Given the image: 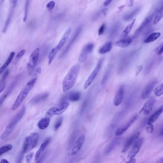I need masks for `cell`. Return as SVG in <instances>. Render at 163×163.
<instances>
[{
    "instance_id": "obj_39",
    "label": "cell",
    "mask_w": 163,
    "mask_h": 163,
    "mask_svg": "<svg viewBox=\"0 0 163 163\" xmlns=\"http://www.w3.org/2000/svg\"><path fill=\"white\" fill-rule=\"evenodd\" d=\"M107 10H108V9L106 8V9H103L101 11L99 12L98 13H96L94 15V20H96L101 18V17H104L107 13Z\"/></svg>"
},
{
    "instance_id": "obj_11",
    "label": "cell",
    "mask_w": 163,
    "mask_h": 163,
    "mask_svg": "<svg viewBox=\"0 0 163 163\" xmlns=\"http://www.w3.org/2000/svg\"><path fill=\"white\" fill-rule=\"evenodd\" d=\"M82 30V27L81 26L78 27L77 28L76 30H75V32L74 33L72 37L71 38V40L69 41V43H68V45L66 46L65 47V49H64V51L63 52L62 54L61 55L60 57H63L64 55H65L67 53L68 51H69L70 49H71V46H72L74 44L75 41L77 40V38L78 36L80 35V33Z\"/></svg>"
},
{
    "instance_id": "obj_30",
    "label": "cell",
    "mask_w": 163,
    "mask_h": 163,
    "mask_svg": "<svg viewBox=\"0 0 163 163\" xmlns=\"http://www.w3.org/2000/svg\"><path fill=\"white\" fill-rule=\"evenodd\" d=\"M161 35V33L159 32H155L151 34L145 40L144 42L145 43H150L153 42L156 40L160 37Z\"/></svg>"
},
{
    "instance_id": "obj_12",
    "label": "cell",
    "mask_w": 163,
    "mask_h": 163,
    "mask_svg": "<svg viewBox=\"0 0 163 163\" xmlns=\"http://www.w3.org/2000/svg\"><path fill=\"white\" fill-rule=\"evenodd\" d=\"M84 141H85V136L83 134L80 135L76 139L73 146L70 151V155H75L80 151L84 144Z\"/></svg>"
},
{
    "instance_id": "obj_48",
    "label": "cell",
    "mask_w": 163,
    "mask_h": 163,
    "mask_svg": "<svg viewBox=\"0 0 163 163\" xmlns=\"http://www.w3.org/2000/svg\"><path fill=\"white\" fill-rule=\"evenodd\" d=\"M156 53L158 55H161L163 53V43L157 48Z\"/></svg>"
},
{
    "instance_id": "obj_3",
    "label": "cell",
    "mask_w": 163,
    "mask_h": 163,
    "mask_svg": "<svg viewBox=\"0 0 163 163\" xmlns=\"http://www.w3.org/2000/svg\"><path fill=\"white\" fill-rule=\"evenodd\" d=\"M25 107H23L22 109L21 110L20 112H18L15 116L13 117L11 121H10L9 124L6 126L5 128V131H4L1 136V140H3L5 138H7L10 134H11L13 130V128L15 127V125L17 124V123L20 121V120L23 118L24 113H25Z\"/></svg>"
},
{
    "instance_id": "obj_2",
    "label": "cell",
    "mask_w": 163,
    "mask_h": 163,
    "mask_svg": "<svg viewBox=\"0 0 163 163\" xmlns=\"http://www.w3.org/2000/svg\"><path fill=\"white\" fill-rule=\"evenodd\" d=\"M36 81H37V78H35L29 81L27 83V84L24 87V88L22 90L21 92H20V94L18 96L17 99L15 100V102L13 103V105L12 107V111H14V110H16V109H18L20 107V105L22 104L23 102L24 101L25 98L27 97L29 92L34 87Z\"/></svg>"
},
{
    "instance_id": "obj_6",
    "label": "cell",
    "mask_w": 163,
    "mask_h": 163,
    "mask_svg": "<svg viewBox=\"0 0 163 163\" xmlns=\"http://www.w3.org/2000/svg\"><path fill=\"white\" fill-rule=\"evenodd\" d=\"M69 105V103L68 102H62L56 106L50 108L46 112L45 116L50 118L55 115L61 114L67 110Z\"/></svg>"
},
{
    "instance_id": "obj_36",
    "label": "cell",
    "mask_w": 163,
    "mask_h": 163,
    "mask_svg": "<svg viewBox=\"0 0 163 163\" xmlns=\"http://www.w3.org/2000/svg\"><path fill=\"white\" fill-rule=\"evenodd\" d=\"M119 27H120L119 23H115V24H114L113 26L111 27V30H110V37H113L115 36L118 32Z\"/></svg>"
},
{
    "instance_id": "obj_19",
    "label": "cell",
    "mask_w": 163,
    "mask_h": 163,
    "mask_svg": "<svg viewBox=\"0 0 163 163\" xmlns=\"http://www.w3.org/2000/svg\"><path fill=\"white\" fill-rule=\"evenodd\" d=\"M124 93V86H121L117 90L115 96L114 100V104L115 106H118L121 104L123 100Z\"/></svg>"
},
{
    "instance_id": "obj_44",
    "label": "cell",
    "mask_w": 163,
    "mask_h": 163,
    "mask_svg": "<svg viewBox=\"0 0 163 163\" xmlns=\"http://www.w3.org/2000/svg\"><path fill=\"white\" fill-rule=\"evenodd\" d=\"M105 30V24H103L99 28V31H98V34L99 35H102L104 33Z\"/></svg>"
},
{
    "instance_id": "obj_21",
    "label": "cell",
    "mask_w": 163,
    "mask_h": 163,
    "mask_svg": "<svg viewBox=\"0 0 163 163\" xmlns=\"http://www.w3.org/2000/svg\"><path fill=\"white\" fill-rule=\"evenodd\" d=\"M140 132H137V133H135L133 135H132V136H130L127 141H126V143H125L124 146L123 147V149L122 150V152H125L128 150L129 149V147L133 144L136 141V140H137L138 137H139V135H140Z\"/></svg>"
},
{
    "instance_id": "obj_47",
    "label": "cell",
    "mask_w": 163,
    "mask_h": 163,
    "mask_svg": "<svg viewBox=\"0 0 163 163\" xmlns=\"http://www.w3.org/2000/svg\"><path fill=\"white\" fill-rule=\"evenodd\" d=\"M33 154H33V152H32V153H29V154L26 155V157H25L26 163H29L31 162L32 158L33 156Z\"/></svg>"
},
{
    "instance_id": "obj_27",
    "label": "cell",
    "mask_w": 163,
    "mask_h": 163,
    "mask_svg": "<svg viewBox=\"0 0 163 163\" xmlns=\"http://www.w3.org/2000/svg\"><path fill=\"white\" fill-rule=\"evenodd\" d=\"M14 55H15V52H12L8 56V59L6 60V61L4 62V63L2 66L0 68V75L4 71L6 70L7 66L10 64V63L13 60V57H14Z\"/></svg>"
},
{
    "instance_id": "obj_22",
    "label": "cell",
    "mask_w": 163,
    "mask_h": 163,
    "mask_svg": "<svg viewBox=\"0 0 163 163\" xmlns=\"http://www.w3.org/2000/svg\"><path fill=\"white\" fill-rule=\"evenodd\" d=\"M51 140V138H47V139H45L44 142L40 146V148L38 149V151L36 152V154H35V157H34V160H35V161L39 160V158H40V156L41 155L43 152L44 151L45 148L48 146Z\"/></svg>"
},
{
    "instance_id": "obj_45",
    "label": "cell",
    "mask_w": 163,
    "mask_h": 163,
    "mask_svg": "<svg viewBox=\"0 0 163 163\" xmlns=\"http://www.w3.org/2000/svg\"><path fill=\"white\" fill-rule=\"evenodd\" d=\"M154 130V125L152 124H148V126L146 127V132L147 133H149V134H152V133H153Z\"/></svg>"
},
{
    "instance_id": "obj_41",
    "label": "cell",
    "mask_w": 163,
    "mask_h": 163,
    "mask_svg": "<svg viewBox=\"0 0 163 163\" xmlns=\"http://www.w3.org/2000/svg\"><path fill=\"white\" fill-rule=\"evenodd\" d=\"M25 52H26V50H24V49L20 51L17 54L16 57H15V62L17 63L18 61L20 60L22 58L23 56L24 55Z\"/></svg>"
},
{
    "instance_id": "obj_33",
    "label": "cell",
    "mask_w": 163,
    "mask_h": 163,
    "mask_svg": "<svg viewBox=\"0 0 163 163\" xmlns=\"http://www.w3.org/2000/svg\"><path fill=\"white\" fill-rule=\"evenodd\" d=\"M81 97V93L79 92H72L68 96V100L71 102H76L80 100Z\"/></svg>"
},
{
    "instance_id": "obj_49",
    "label": "cell",
    "mask_w": 163,
    "mask_h": 163,
    "mask_svg": "<svg viewBox=\"0 0 163 163\" xmlns=\"http://www.w3.org/2000/svg\"><path fill=\"white\" fill-rule=\"evenodd\" d=\"M42 72V69L41 68H40V67H39V68H37L35 71L33 72V73L34 74V75H37L41 73Z\"/></svg>"
},
{
    "instance_id": "obj_16",
    "label": "cell",
    "mask_w": 163,
    "mask_h": 163,
    "mask_svg": "<svg viewBox=\"0 0 163 163\" xmlns=\"http://www.w3.org/2000/svg\"><path fill=\"white\" fill-rule=\"evenodd\" d=\"M19 79V76H17V77H16L15 79H14V80L10 84V85L8 87V89L6 90L5 93L1 97V98H0V106H1L3 102L5 101V99L8 97L9 95L12 92L13 90L14 87H15V86L17 84Z\"/></svg>"
},
{
    "instance_id": "obj_35",
    "label": "cell",
    "mask_w": 163,
    "mask_h": 163,
    "mask_svg": "<svg viewBox=\"0 0 163 163\" xmlns=\"http://www.w3.org/2000/svg\"><path fill=\"white\" fill-rule=\"evenodd\" d=\"M124 112H121L115 115V116L113 120L112 121V126H116V124L119 123L120 120H121L122 118H123V117L124 115Z\"/></svg>"
},
{
    "instance_id": "obj_43",
    "label": "cell",
    "mask_w": 163,
    "mask_h": 163,
    "mask_svg": "<svg viewBox=\"0 0 163 163\" xmlns=\"http://www.w3.org/2000/svg\"><path fill=\"white\" fill-rule=\"evenodd\" d=\"M55 5V3L54 2V1H52L50 2L47 3L46 7L47 10H48V11L51 12L53 10V8H54Z\"/></svg>"
},
{
    "instance_id": "obj_18",
    "label": "cell",
    "mask_w": 163,
    "mask_h": 163,
    "mask_svg": "<svg viewBox=\"0 0 163 163\" xmlns=\"http://www.w3.org/2000/svg\"><path fill=\"white\" fill-rule=\"evenodd\" d=\"M10 2L11 3V7H10V11H9L8 17H7V20H6V22H5V26L3 28V32H5L7 30L8 25H9L10 21L11 20L13 15L14 8L17 5L18 0H10Z\"/></svg>"
},
{
    "instance_id": "obj_1",
    "label": "cell",
    "mask_w": 163,
    "mask_h": 163,
    "mask_svg": "<svg viewBox=\"0 0 163 163\" xmlns=\"http://www.w3.org/2000/svg\"><path fill=\"white\" fill-rule=\"evenodd\" d=\"M80 65L79 64L73 66L69 70L63 81V91L64 92L72 89L76 84L80 71Z\"/></svg>"
},
{
    "instance_id": "obj_24",
    "label": "cell",
    "mask_w": 163,
    "mask_h": 163,
    "mask_svg": "<svg viewBox=\"0 0 163 163\" xmlns=\"http://www.w3.org/2000/svg\"><path fill=\"white\" fill-rule=\"evenodd\" d=\"M49 94L47 92L43 93L41 94L37 95L35 97H33L31 101V103L33 104H35L38 103L42 101H44L46 100L48 98Z\"/></svg>"
},
{
    "instance_id": "obj_10",
    "label": "cell",
    "mask_w": 163,
    "mask_h": 163,
    "mask_svg": "<svg viewBox=\"0 0 163 163\" xmlns=\"http://www.w3.org/2000/svg\"><path fill=\"white\" fill-rule=\"evenodd\" d=\"M155 13H156V12L154 13L153 14L147 16V17L145 19L144 21L142 22V24L137 28L136 31L135 32L134 36V38H135L138 37V36H139V35H140V34H141L142 32L143 31L144 29H145V28L149 25V24H150V23H151V21L152 20V19H153V17H154L155 15Z\"/></svg>"
},
{
    "instance_id": "obj_51",
    "label": "cell",
    "mask_w": 163,
    "mask_h": 163,
    "mask_svg": "<svg viewBox=\"0 0 163 163\" xmlns=\"http://www.w3.org/2000/svg\"><path fill=\"white\" fill-rule=\"evenodd\" d=\"M113 0H105V1L104 3V5L105 6H108L110 4V3L113 1Z\"/></svg>"
},
{
    "instance_id": "obj_54",
    "label": "cell",
    "mask_w": 163,
    "mask_h": 163,
    "mask_svg": "<svg viewBox=\"0 0 163 163\" xmlns=\"http://www.w3.org/2000/svg\"><path fill=\"white\" fill-rule=\"evenodd\" d=\"M130 6H132L133 5V4L134 0H130Z\"/></svg>"
},
{
    "instance_id": "obj_15",
    "label": "cell",
    "mask_w": 163,
    "mask_h": 163,
    "mask_svg": "<svg viewBox=\"0 0 163 163\" xmlns=\"http://www.w3.org/2000/svg\"><path fill=\"white\" fill-rule=\"evenodd\" d=\"M156 83H157V81L156 80H152L145 86L141 95V98L142 100H145L146 98H148L152 90H153Z\"/></svg>"
},
{
    "instance_id": "obj_29",
    "label": "cell",
    "mask_w": 163,
    "mask_h": 163,
    "mask_svg": "<svg viewBox=\"0 0 163 163\" xmlns=\"http://www.w3.org/2000/svg\"><path fill=\"white\" fill-rule=\"evenodd\" d=\"M135 19H133V21L131 22V23L129 24L128 25H127V26H126V27L125 28V29L124 30L123 32L121 34V36H122V37L125 38V37H126L128 36V34H129L130 33V32H131L132 28L133 27L135 23Z\"/></svg>"
},
{
    "instance_id": "obj_25",
    "label": "cell",
    "mask_w": 163,
    "mask_h": 163,
    "mask_svg": "<svg viewBox=\"0 0 163 163\" xmlns=\"http://www.w3.org/2000/svg\"><path fill=\"white\" fill-rule=\"evenodd\" d=\"M50 123V117H46L43 118L38 122L37 126L40 130H45L49 126Z\"/></svg>"
},
{
    "instance_id": "obj_42",
    "label": "cell",
    "mask_w": 163,
    "mask_h": 163,
    "mask_svg": "<svg viewBox=\"0 0 163 163\" xmlns=\"http://www.w3.org/2000/svg\"><path fill=\"white\" fill-rule=\"evenodd\" d=\"M29 0H26V3H25V9H24V15L23 18V21L25 22L26 21L27 17V14H28V7L29 5Z\"/></svg>"
},
{
    "instance_id": "obj_4",
    "label": "cell",
    "mask_w": 163,
    "mask_h": 163,
    "mask_svg": "<svg viewBox=\"0 0 163 163\" xmlns=\"http://www.w3.org/2000/svg\"><path fill=\"white\" fill-rule=\"evenodd\" d=\"M71 31V28H68V29L64 33V34L62 36L59 43L49 53L48 55V64L49 65L51 64L53 61L54 60L58 52L60 51V50L62 49L63 47L64 46L69 38L70 33Z\"/></svg>"
},
{
    "instance_id": "obj_23",
    "label": "cell",
    "mask_w": 163,
    "mask_h": 163,
    "mask_svg": "<svg viewBox=\"0 0 163 163\" xmlns=\"http://www.w3.org/2000/svg\"><path fill=\"white\" fill-rule=\"evenodd\" d=\"M163 112V105L160 107L157 111H155L153 114L151 115L147 121V124H151L154 123L156 120L159 118L160 115Z\"/></svg>"
},
{
    "instance_id": "obj_17",
    "label": "cell",
    "mask_w": 163,
    "mask_h": 163,
    "mask_svg": "<svg viewBox=\"0 0 163 163\" xmlns=\"http://www.w3.org/2000/svg\"><path fill=\"white\" fill-rule=\"evenodd\" d=\"M155 103V98H152L149 99L140 110V113H143L145 115L149 114L153 109Z\"/></svg>"
},
{
    "instance_id": "obj_9",
    "label": "cell",
    "mask_w": 163,
    "mask_h": 163,
    "mask_svg": "<svg viewBox=\"0 0 163 163\" xmlns=\"http://www.w3.org/2000/svg\"><path fill=\"white\" fill-rule=\"evenodd\" d=\"M39 55L40 50L39 48H36L32 53L27 65V68L29 70H33V68L35 67L39 60Z\"/></svg>"
},
{
    "instance_id": "obj_55",
    "label": "cell",
    "mask_w": 163,
    "mask_h": 163,
    "mask_svg": "<svg viewBox=\"0 0 163 163\" xmlns=\"http://www.w3.org/2000/svg\"><path fill=\"white\" fill-rule=\"evenodd\" d=\"M160 162H161V163H163V159H161V161H159Z\"/></svg>"
},
{
    "instance_id": "obj_26",
    "label": "cell",
    "mask_w": 163,
    "mask_h": 163,
    "mask_svg": "<svg viewBox=\"0 0 163 163\" xmlns=\"http://www.w3.org/2000/svg\"><path fill=\"white\" fill-rule=\"evenodd\" d=\"M132 42V39L131 38H123L122 39L117 41L115 43V45L120 47H125L128 46L131 44Z\"/></svg>"
},
{
    "instance_id": "obj_40",
    "label": "cell",
    "mask_w": 163,
    "mask_h": 163,
    "mask_svg": "<svg viewBox=\"0 0 163 163\" xmlns=\"http://www.w3.org/2000/svg\"><path fill=\"white\" fill-rule=\"evenodd\" d=\"M63 119L62 117H59V118L57 119L56 120V122H55V124H54V128L55 131H57L58 129L60 128V126L62 125L63 123Z\"/></svg>"
},
{
    "instance_id": "obj_46",
    "label": "cell",
    "mask_w": 163,
    "mask_h": 163,
    "mask_svg": "<svg viewBox=\"0 0 163 163\" xmlns=\"http://www.w3.org/2000/svg\"><path fill=\"white\" fill-rule=\"evenodd\" d=\"M88 99H86V100H84L82 105V107H81V110H80V112L81 113H82L85 110V108H86L87 105H88Z\"/></svg>"
},
{
    "instance_id": "obj_56",
    "label": "cell",
    "mask_w": 163,
    "mask_h": 163,
    "mask_svg": "<svg viewBox=\"0 0 163 163\" xmlns=\"http://www.w3.org/2000/svg\"><path fill=\"white\" fill-rule=\"evenodd\" d=\"M0 4H1V3H0Z\"/></svg>"
},
{
    "instance_id": "obj_14",
    "label": "cell",
    "mask_w": 163,
    "mask_h": 163,
    "mask_svg": "<svg viewBox=\"0 0 163 163\" xmlns=\"http://www.w3.org/2000/svg\"><path fill=\"white\" fill-rule=\"evenodd\" d=\"M143 142V138H140V139L136 140V141L134 143V145L132 150L129 152L128 155V158L130 159H135V157L137 153L139 152Z\"/></svg>"
},
{
    "instance_id": "obj_50",
    "label": "cell",
    "mask_w": 163,
    "mask_h": 163,
    "mask_svg": "<svg viewBox=\"0 0 163 163\" xmlns=\"http://www.w3.org/2000/svg\"><path fill=\"white\" fill-rule=\"evenodd\" d=\"M142 69H143L142 66H139L137 67V70H136V76H138V75L140 73V72L142 71Z\"/></svg>"
},
{
    "instance_id": "obj_20",
    "label": "cell",
    "mask_w": 163,
    "mask_h": 163,
    "mask_svg": "<svg viewBox=\"0 0 163 163\" xmlns=\"http://www.w3.org/2000/svg\"><path fill=\"white\" fill-rule=\"evenodd\" d=\"M122 140L121 138H116L112 140L109 144L107 145V146L104 149V154L107 155L110 154L115 148V147H117L120 144Z\"/></svg>"
},
{
    "instance_id": "obj_8",
    "label": "cell",
    "mask_w": 163,
    "mask_h": 163,
    "mask_svg": "<svg viewBox=\"0 0 163 163\" xmlns=\"http://www.w3.org/2000/svg\"><path fill=\"white\" fill-rule=\"evenodd\" d=\"M94 45L93 43H89L83 48L82 51L79 55L78 61L79 62L83 63L85 61L88 55L93 50Z\"/></svg>"
},
{
    "instance_id": "obj_28",
    "label": "cell",
    "mask_w": 163,
    "mask_h": 163,
    "mask_svg": "<svg viewBox=\"0 0 163 163\" xmlns=\"http://www.w3.org/2000/svg\"><path fill=\"white\" fill-rule=\"evenodd\" d=\"M163 17V3L160 8L157 10L155 15L154 19V24H156L158 23L162 18Z\"/></svg>"
},
{
    "instance_id": "obj_32",
    "label": "cell",
    "mask_w": 163,
    "mask_h": 163,
    "mask_svg": "<svg viewBox=\"0 0 163 163\" xmlns=\"http://www.w3.org/2000/svg\"><path fill=\"white\" fill-rule=\"evenodd\" d=\"M112 48V43L111 41H109L106 43L102 47L100 48L99 50V53L101 54H104L109 52Z\"/></svg>"
},
{
    "instance_id": "obj_52",
    "label": "cell",
    "mask_w": 163,
    "mask_h": 163,
    "mask_svg": "<svg viewBox=\"0 0 163 163\" xmlns=\"http://www.w3.org/2000/svg\"><path fill=\"white\" fill-rule=\"evenodd\" d=\"M159 135L160 136H162L163 135V126L161 128L160 131H159Z\"/></svg>"
},
{
    "instance_id": "obj_7",
    "label": "cell",
    "mask_w": 163,
    "mask_h": 163,
    "mask_svg": "<svg viewBox=\"0 0 163 163\" xmlns=\"http://www.w3.org/2000/svg\"><path fill=\"white\" fill-rule=\"evenodd\" d=\"M104 59H102L100 60L97 63L95 69H94L92 72L91 73L90 75L89 76L87 80L85 82L84 85V89L86 90L89 88V86L92 84L94 81L95 80L96 76L98 75V73L101 70V66L102 65Z\"/></svg>"
},
{
    "instance_id": "obj_37",
    "label": "cell",
    "mask_w": 163,
    "mask_h": 163,
    "mask_svg": "<svg viewBox=\"0 0 163 163\" xmlns=\"http://www.w3.org/2000/svg\"><path fill=\"white\" fill-rule=\"evenodd\" d=\"M13 149V145H6L0 147V156L5 153L11 151Z\"/></svg>"
},
{
    "instance_id": "obj_31",
    "label": "cell",
    "mask_w": 163,
    "mask_h": 163,
    "mask_svg": "<svg viewBox=\"0 0 163 163\" xmlns=\"http://www.w3.org/2000/svg\"><path fill=\"white\" fill-rule=\"evenodd\" d=\"M9 70H7L3 74L0 81V93L2 92L6 86V81L9 75Z\"/></svg>"
},
{
    "instance_id": "obj_13",
    "label": "cell",
    "mask_w": 163,
    "mask_h": 163,
    "mask_svg": "<svg viewBox=\"0 0 163 163\" xmlns=\"http://www.w3.org/2000/svg\"><path fill=\"white\" fill-rule=\"evenodd\" d=\"M137 118H138V115H135L134 116H133L128 121V122L125 124L124 125L120 127L116 131L115 134V136H119L122 135L124 133H125V132H126L129 129V127H130V126L135 122Z\"/></svg>"
},
{
    "instance_id": "obj_53",
    "label": "cell",
    "mask_w": 163,
    "mask_h": 163,
    "mask_svg": "<svg viewBox=\"0 0 163 163\" xmlns=\"http://www.w3.org/2000/svg\"><path fill=\"white\" fill-rule=\"evenodd\" d=\"M0 163H9V162L8 161H7L6 159H2V160L1 161V162H0Z\"/></svg>"
},
{
    "instance_id": "obj_5",
    "label": "cell",
    "mask_w": 163,
    "mask_h": 163,
    "mask_svg": "<svg viewBox=\"0 0 163 163\" xmlns=\"http://www.w3.org/2000/svg\"><path fill=\"white\" fill-rule=\"evenodd\" d=\"M39 134L36 132H33L27 136L23 143V153H27L33 150L38 144Z\"/></svg>"
},
{
    "instance_id": "obj_38",
    "label": "cell",
    "mask_w": 163,
    "mask_h": 163,
    "mask_svg": "<svg viewBox=\"0 0 163 163\" xmlns=\"http://www.w3.org/2000/svg\"><path fill=\"white\" fill-rule=\"evenodd\" d=\"M154 94L156 97H159L163 94V83L157 86V87L155 88Z\"/></svg>"
},
{
    "instance_id": "obj_34",
    "label": "cell",
    "mask_w": 163,
    "mask_h": 163,
    "mask_svg": "<svg viewBox=\"0 0 163 163\" xmlns=\"http://www.w3.org/2000/svg\"><path fill=\"white\" fill-rule=\"evenodd\" d=\"M140 8H137L135 9L134 10L130 12V13H127L126 15L124 16L123 19L125 21H128L131 20V19H133L134 17L140 11Z\"/></svg>"
}]
</instances>
